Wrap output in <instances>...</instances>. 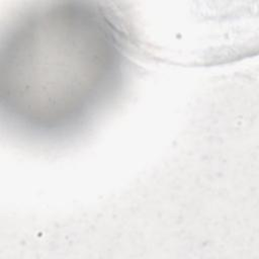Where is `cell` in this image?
<instances>
[{
	"label": "cell",
	"mask_w": 259,
	"mask_h": 259,
	"mask_svg": "<svg viewBox=\"0 0 259 259\" xmlns=\"http://www.w3.org/2000/svg\"><path fill=\"white\" fill-rule=\"evenodd\" d=\"M128 35L98 2H37L6 24L0 41V106L14 128L60 138L82 128L114 97Z\"/></svg>",
	"instance_id": "cell-1"
}]
</instances>
